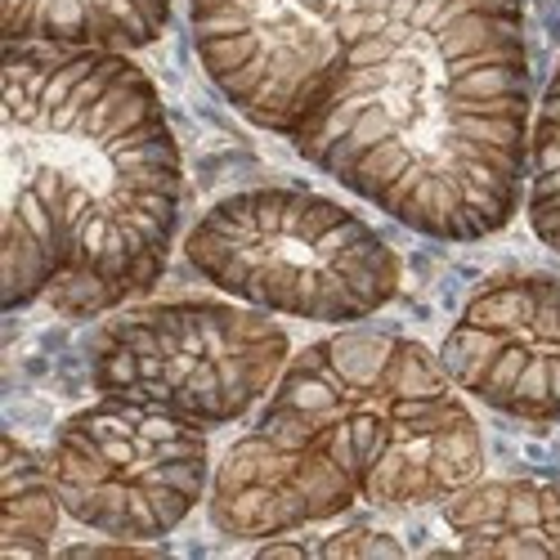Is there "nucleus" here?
Segmentation results:
<instances>
[{
  "label": "nucleus",
  "instance_id": "nucleus-1",
  "mask_svg": "<svg viewBox=\"0 0 560 560\" xmlns=\"http://www.w3.org/2000/svg\"><path fill=\"white\" fill-rule=\"evenodd\" d=\"M525 130L521 0H395L318 85L292 144L399 224L471 243L516 211Z\"/></svg>",
  "mask_w": 560,
  "mask_h": 560
},
{
  "label": "nucleus",
  "instance_id": "nucleus-2",
  "mask_svg": "<svg viewBox=\"0 0 560 560\" xmlns=\"http://www.w3.org/2000/svg\"><path fill=\"white\" fill-rule=\"evenodd\" d=\"M5 310L68 318L149 292L171 256L184 166L158 85L121 50L5 40Z\"/></svg>",
  "mask_w": 560,
  "mask_h": 560
},
{
  "label": "nucleus",
  "instance_id": "nucleus-3",
  "mask_svg": "<svg viewBox=\"0 0 560 560\" xmlns=\"http://www.w3.org/2000/svg\"><path fill=\"white\" fill-rule=\"evenodd\" d=\"M260 422L337 453L377 506L448 502L485 466L453 377L390 332H346L296 354Z\"/></svg>",
  "mask_w": 560,
  "mask_h": 560
},
{
  "label": "nucleus",
  "instance_id": "nucleus-4",
  "mask_svg": "<svg viewBox=\"0 0 560 560\" xmlns=\"http://www.w3.org/2000/svg\"><path fill=\"white\" fill-rule=\"evenodd\" d=\"M189 265L256 310L354 323L399 292V256L354 211L305 189H247L184 238Z\"/></svg>",
  "mask_w": 560,
  "mask_h": 560
},
{
  "label": "nucleus",
  "instance_id": "nucleus-5",
  "mask_svg": "<svg viewBox=\"0 0 560 560\" xmlns=\"http://www.w3.org/2000/svg\"><path fill=\"white\" fill-rule=\"evenodd\" d=\"M283 363L288 332L260 310L175 301L117 318L95 341L90 377L104 395L166 408L207 431L252 412Z\"/></svg>",
  "mask_w": 560,
  "mask_h": 560
},
{
  "label": "nucleus",
  "instance_id": "nucleus-6",
  "mask_svg": "<svg viewBox=\"0 0 560 560\" xmlns=\"http://www.w3.org/2000/svg\"><path fill=\"white\" fill-rule=\"evenodd\" d=\"M45 471L72 521L144 542L171 534L198 506L207 435L166 408L104 395L59 427Z\"/></svg>",
  "mask_w": 560,
  "mask_h": 560
},
{
  "label": "nucleus",
  "instance_id": "nucleus-7",
  "mask_svg": "<svg viewBox=\"0 0 560 560\" xmlns=\"http://www.w3.org/2000/svg\"><path fill=\"white\" fill-rule=\"evenodd\" d=\"M395 0H189L207 77L247 121L292 135L318 85Z\"/></svg>",
  "mask_w": 560,
  "mask_h": 560
},
{
  "label": "nucleus",
  "instance_id": "nucleus-8",
  "mask_svg": "<svg viewBox=\"0 0 560 560\" xmlns=\"http://www.w3.org/2000/svg\"><path fill=\"white\" fill-rule=\"evenodd\" d=\"M457 390L521 422H560V283L506 273L485 283L444 341Z\"/></svg>",
  "mask_w": 560,
  "mask_h": 560
},
{
  "label": "nucleus",
  "instance_id": "nucleus-9",
  "mask_svg": "<svg viewBox=\"0 0 560 560\" xmlns=\"http://www.w3.org/2000/svg\"><path fill=\"white\" fill-rule=\"evenodd\" d=\"M354 498L359 480L337 453L260 422L220 462L211 485V525L229 538H269L332 521Z\"/></svg>",
  "mask_w": 560,
  "mask_h": 560
},
{
  "label": "nucleus",
  "instance_id": "nucleus-10",
  "mask_svg": "<svg viewBox=\"0 0 560 560\" xmlns=\"http://www.w3.org/2000/svg\"><path fill=\"white\" fill-rule=\"evenodd\" d=\"M444 521L462 551L476 556H560V480H471L448 498Z\"/></svg>",
  "mask_w": 560,
  "mask_h": 560
},
{
  "label": "nucleus",
  "instance_id": "nucleus-11",
  "mask_svg": "<svg viewBox=\"0 0 560 560\" xmlns=\"http://www.w3.org/2000/svg\"><path fill=\"white\" fill-rule=\"evenodd\" d=\"M175 0H0L5 40L139 50L162 36Z\"/></svg>",
  "mask_w": 560,
  "mask_h": 560
},
{
  "label": "nucleus",
  "instance_id": "nucleus-12",
  "mask_svg": "<svg viewBox=\"0 0 560 560\" xmlns=\"http://www.w3.org/2000/svg\"><path fill=\"white\" fill-rule=\"evenodd\" d=\"M0 485V556H40L55 538V511L63 506L50 471H40L19 440H5Z\"/></svg>",
  "mask_w": 560,
  "mask_h": 560
},
{
  "label": "nucleus",
  "instance_id": "nucleus-13",
  "mask_svg": "<svg viewBox=\"0 0 560 560\" xmlns=\"http://www.w3.org/2000/svg\"><path fill=\"white\" fill-rule=\"evenodd\" d=\"M534 184H529V220L534 233L560 256V68L542 95L534 130Z\"/></svg>",
  "mask_w": 560,
  "mask_h": 560
},
{
  "label": "nucleus",
  "instance_id": "nucleus-14",
  "mask_svg": "<svg viewBox=\"0 0 560 560\" xmlns=\"http://www.w3.org/2000/svg\"><path fill=\"white\" fill-rule=\"evenodd\" d=\"M323 556H399V542L377 534V529H346V534H332L328 542H318Z\"/></svg>",
  "mask_w": 560,
  "mask_h": 560
}]
</instances>
